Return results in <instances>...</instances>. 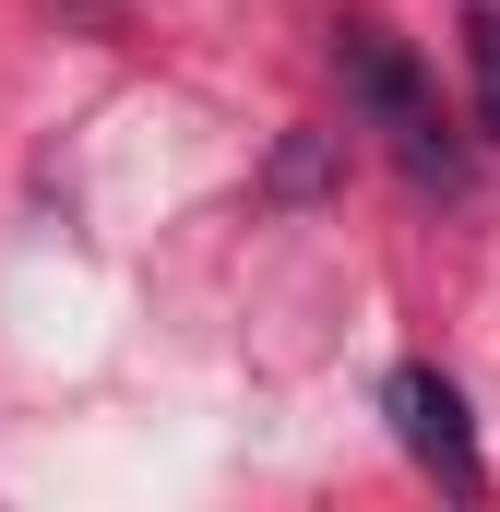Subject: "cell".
<instances>
[{"instance_id":"6da1fadb","label":"cell","mask_w":500,"mask_h":512,"mask_svg":"<svg viewBox=\"0 0 500 512\" xmlns=\"http://www.w3.org/2000/svg\"><path fill=\"white\" fill-rule=\"evenodd\" d=\"M334 72H346L358 120H370L381 143H393V155L417 167V179H441V191H453V131H441V84H429V72H417V60L393 48V24H370V12H358V24H334Z\"/></svg>"},{"instance_id":"7a4b0ae2","label":"cell","mask_w":500,"mask_h":512,"mask_svg":"<svg viewBox=\"0 0 500 512\" xmlns=\"http://www.w3.org/2000/svg\"><path fill=\"white\" fill-rule=\"evenodd\" d=\"M381 417H393V441L453 489V501H489V465H477V429H465V393L441 382V370H393L381 382Z\"/></svg>"},{"instance_id":"3957f363","label":"cell","mask_w":500,"mask_h":512,"mask_svg":"<svg viewBox=\"0 0 500 512\" xmlns=\"http://www.w3.org/2000/svg\"><path fill=\"white\" fill-rule=\"evenodd\" d=\"M465 72H477V120L500 131V12H477V24H465Z\"/></svg>"}]
</instances>
